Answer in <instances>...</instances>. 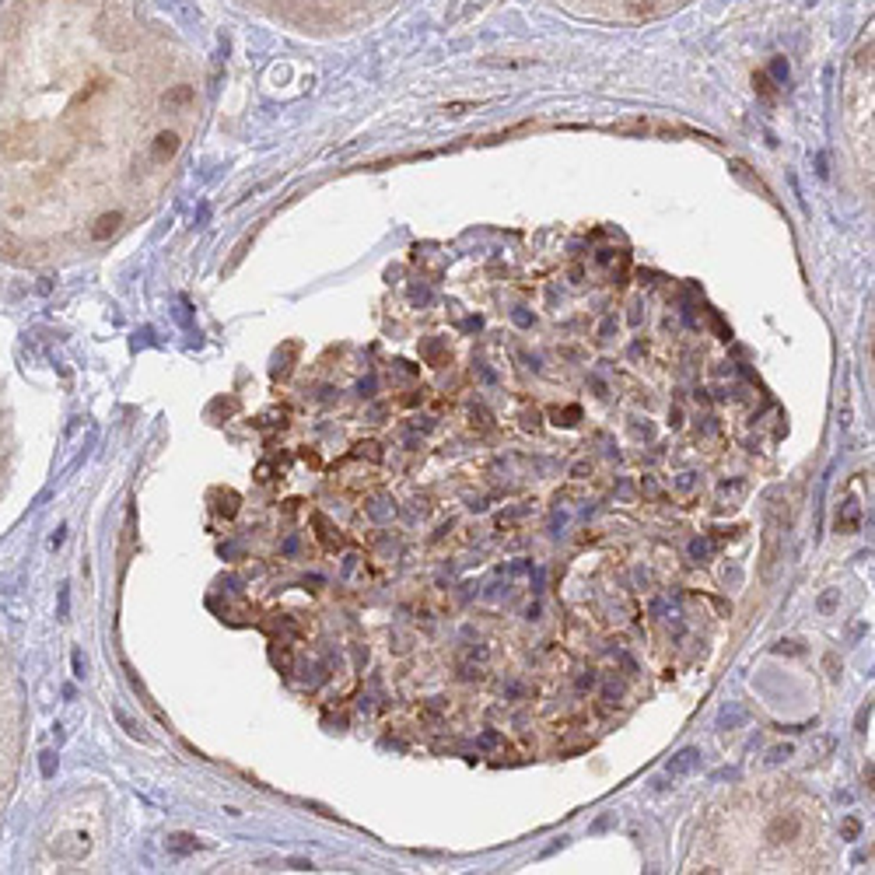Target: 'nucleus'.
Segmentation results:
<instances>
[{
	"label": "nucleus",
	"instance_id": "nucleus-1",
	"mask_svg": "<svg viewBox=\"0 0 875 875\" xmlns=\"http://www.w3.org/2000/svg\"><path fill=\"white\" fill-rule=\"evenodd\" d=\"M798 834H802V819H798L795 812H781V816L770 819V827H767V840H770V844H792V840H798Z\"/></svg>",
	"mask_w": 875,
	"mask_h": 875
},
{
	"label": "nucleus",
	"instance_id": "nucleus-2",
	"mask_svg": "<svg viewBox=\"0 0 875 875\" xmlns=\"http://www.w3.org/2000/svg\"><path fill=\"white\" fill-rule=\"evenodd\" d=\"M179 147H182V137H179L175 130H162V133L151 140V162H154V165H165V162H172V158L179 154Z\"/></svg>",
	"mask_w": 875,
	"mask_h": 875
},
{
	"label": "nucleus",
	"instance_id": "nucleus-3",
	"mask_svg": "<svg viewBox=\"0 0 875 875\" xmlns=\"http://www.w3.org/2000/svg\"><path fill=\"white\" fill-rule=\"evenodd\" d=\"M120 224H123V214L120 210H105V214H98L95 217V224H91V239L95 242H105V239H112L116 231H120Z\"/></svg>",
	"mask_w": 875,
	"mask_h": 875
},
{
	"label": "nucleus",
	"instance_id": "nucleus-4",
	"mask_svg": "<svg viewBox=\"0 0 875 875\" xmlns=\"http://www.w3.org/2000/svg\"><path fill=\"white\" fill-rule=\"evenodd\" d=\"M165 844H168V851H172V854H193V851H200V847H204V844H200V837H193V834H172Z\"/></svg>",
	"mask_w": 875,
	"mask_h": 875
},
{
	"label": "nucleus",
	"instance_id": "nucleus-5",
	"mask_svg": "<svg viewBox=\"0 0 875 875\" xmlns=\"http://www.w3.org/2000/svg\"><path fill=\"white\" fill-rule=\"evenodd\" d=\"M162 102H165L168 109H186V105L193 102V88H189V84H175V88H168L165 91Z\"/></svg>",
	"mask_w": 875,
	"mask_h": 875
},
{
	"label": "nucleus",
	"instance_id": "nucleus-6",
	"mask_svg": "<svg viewBox=\"0 0 875 875\" xmlns=\"http://www.w3.org/2000/svg\"><path fill=\"white\" fill-rule=\"evenodd\" d=\"M214 498H217V504H214V511H217V515L235 518V511H239V494H235V491H217Z\"/></svg>",
	"mask_w": 875,
	"mask_h": 875
},
{
	"label": "nucleus",
	"instance_id": "nucleus-7",
	"mask_svg": "<svg viewBox=\"0 0 875 875\" xmlns=\"http://www.w3.org/2000/svg\"><path fill=\"white\" fill-rule=\"evenodd\" d=\"M837 533H858V504L854 501L844 504V518L837 515Z\"/></svg>",
	"mask_w": 875,
	"mask_h": 875
},
{
	"label": "nucleus",
	"instance_id": "nucleus-8",
	"mask_svg": "<svg viewBox=\"0 0 875 875\" xmlns=\"http://www.w3.org/2000/svg\"><path fill=\"white\" fill-rule=\"evenodd\" d=\"M753 88H756V91H760V95L767 98V102H774V98H777V91H774V81H770V78H767L763 70H760V74H753Z\"/></svg>",
	"mask_w": 875,
	"mask_h": 875
},
{
	"label": "nucleus",
	"instance_id": "nucleus-9",
	"mask_svg": "<svg viewBox=\"0 0 875 875\" xmlns=\"http://www.w3.org/2000/svg\"><path fill=\"white\" fill-rule=\"evenodd\" d=\"M553 417H557V424H578V417H582V410L578 407H567V410H553Z\"/></svg>",
	"mask_w": 875,
	"mask_h": 875
},
{
	"label": "nucleus",
	"instance_id": "nucleus-10",
	"mask_svg": "<svg viewBox=\"0 0 875 875\" xmlns=\"http://www.w3.org/2000/svg\"><path fill=\"white\" fill-rule=\"evenodd\" d=\"M476 105H480V102H449L445 112H449V116H462V112H469V109H476Z\"/></svg>",
	"mask_w": 875,
	"mask_h": 875
},
{
	"label": "nucleus",
	"instance_id": "nucleus-11",
	"mask_svg": "<svg viewBox=\"0 0 875 875\" xmlns=\"http://www.w3.org/2000/svg\"><path fill=\"white\" fill-rule=\"evenodd\" d=\"M273 662L284 669V672H291V651L288 648H273Z\"/></svg>",
	"mask_w": 875,
	"mask_h": 875
},
{
	"label": "nucleus",
	"instance_id": "nucleus-12",
	"mask_svg": "<svg viewBox=\"0 0 875 875\" xmlns=\"http://www.w3.org/2000/svg\"><path fill=\"white\" fill-rule=\"evenodd\" d=\"M770 70H774V78H777V81H781V84L788 81V60H785V56H777Z\"/></svg>",
	"mask_w": 875,
	"mask_h": 875
},
{
	"label": "nucleus",
	"instance_id": "nucleus-13",
	"mask_svg": "<svg viewBox=\"0 0 875 875\" xmlns=\"http://www.w3.org/2000/svg\"><path fill=\"white\" fill-rule=\"evenodd\" d=\"M869 718H872V704H865V708L858 711V721H854V728H858V732H865V725H869Z\"/></svg>",
	"mask_w": 875,
	"mask_h": 875
},
{
	"label": "nucleus",
	"instance_id": "nucleus-14",
	"mask_svg": "<svg viewBox=\"0 0 875 875\" xmlns=\"http://www.w3.org/2000/svg\"><path fill=\"white\" fill-rule=\"evenodd\" d=\"M256 480H259V483H266V480H270V466H266V462H259V466H256Z\"/></svg>",
	"mask_w": 875,
	"mask_h": 875
},
{
	"label": "nucleus",
	"instance_id": "nucleus-15",
	"mask_svg": "<svg viewBox=\"0 0 875 875\" xmlns=\"http://www.w3.org/2000/svg\"><path fill=\"white\" fill-rule=\"evenodd\" d=\"M42 774L53 777V753H42Z\"/></svg>",
	"mask_w": 875,
	"mask_h": 875
},
{
	"label": "nucleus",
	"instance_id": "nucleus-16",
	"mask_svg": "<svg viewBox=\"0 0 875 875\" xmlns=\"http://www.w3.org/2000/svg\"><path fill=\"white\" fill-rule=\"evenodd\" d=\"M844 834H847V837H858V823H854V819H847V827H844Z\"/></svg>",
	"mask_w": 875,
	"mask_h": 875
}]
</instances>
